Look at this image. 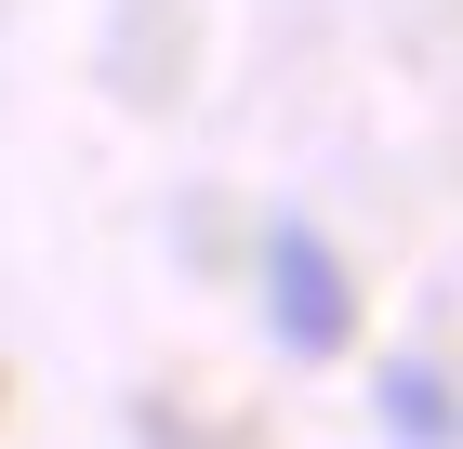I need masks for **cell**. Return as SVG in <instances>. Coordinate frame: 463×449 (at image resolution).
Returning a JSON list of instances; mask_svg holds the SVG:
<instances>
[{"mask_svg": "<svg viewBox=\"0 0 463 449\" xmlns=\"http://www.w3.org/2000/svg\"><path fill=\"white\" fill-rule=\"evenodd\" d=\"M265 317H279L291 357H345V331H357V277H345V251H331L318 225H265Z\"/></svg>", "mask_w": 463, "mask_h": 449, "instance_id": "obj_1", "label": "cell"}, {"mask_svg": "<svg viewBox=\"0 0 463 449\" xmlns=\"http://www.w3.org/2000/svg\"><path fill=\"white\" fill-rule=\"evenodd\" d=\"M371 410H384V436H397V449H450V370H437V357H384Z\"/></svg>", "mask_w": 463, "mask_h": 449, "instance_id": "obj_2", "label": "cell"}]
</instances>
